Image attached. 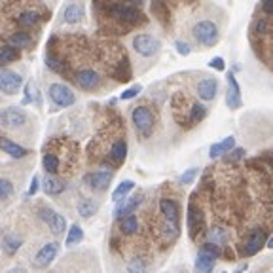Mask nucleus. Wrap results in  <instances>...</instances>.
Returning a JSON list of instances; mask_svg holds the SVG:
<instances>
[{
    "label": "nucleus",
    "mask_w": 273,
    "mask_h": 273,
    "mask_svg": "<svg viewBox=\"0 0 273 273\" xmlns=\"http://www.w3.org/2000/svg\"><path fill=\"white\" fill-rule=\"evenodd\" d=\"M150 12L163 29L171 30L178 25V29L184 30V38L180 42L190 44V34L196 25L203 19L222 14L224 10L211 0H150Z\"/></svg>",
    "instance_id": "obj_1"
},
{
    "label": "nucleus",
    "mask_w": 273,
    "mask_h": 273,
    "mask_svg": "<svg viewBox=\"0 0 273 273\" xmlns=\"http://www.w3.org/2000/svg\"><path fill=\"white\" fill-rule=\"evenodd\" d=\"M146 0H93V12L101 32L125 34L133 29L144 27L148 15L144 12Z\"/></svg>",
    "instance_id": "obj_2"
},
{
    "label": "nucleus",
    "mask_w": 273,
    "mask_h": 273,
    "mask_svg": "<svg viewBox=\"0 0 273 273\" xmlns=\"http://www.w3.org/2000/svg\"><path fill=\"white\" fill-rule=\"evenodd\" d=\"M250 42L260 57L273 61V0H258L250 19Z\"/></svg>",
    "instance_id": "obj_3"
},
{
    "label": "nucleus",
    "mask_w": 273,
    "mask_h": 273,
    "mask_svg": "<svg viewBox=\"0 0 273 273\" xmlns=\"http://www.w3.org/2000/svg\"><path fill=\"white\" fill-rule=\"evenodd\" d=\"M131 122L135 125V129L139 131L143 137H150L152 131H154V125H156V116H154L150 106L139 104L131 112Z\"/></svg>",
    "instance_id": "obj_4"
},
{
    "label": "nucleus",
    "mask_w": 273,
    "mask_h": 273,
    "mask_svg": "<svg viewBox=\"0 0 273 273\" xmlns=\"http://www.w3.org/2000/svg\"><path fill=\"white\" fill-rule=\"evenodd\" d=\"M133 50L141 55V57H156L161 50V42L158 36L150 34V32H141L133 38Z\"/></svg>",
    "instance_id": "obj_5"
},
{
    "label": "nucleus",
    "mask_w": 273,
    "mask_h": 273,
    "mask_svg": "<svg viewBox=\"0 0 273 273\" xmlns=\"http://www.w3.org/2000/svg\"><path fill=\"white\" fill-rule=\"evenodd\" d=\"M50 99L61 108H67L76 102V95L71 87L65 86V84H51L50 86Z\"/></svg>",
    "instance_id": "obj_6"
},
{
    "label": "nucleus",
    "mask_w": 273,
    "mask_h": 273,
    "mask_svg": "<svg viewBox=\"0 0 273 273\" xmlns=\"http://www.w3.org/2000/svg\"><path fill=\"white\" fill-rule=\"evenodd\" d=\"M74 82L86 91H93L101 86L102 78L95 69H80L74 74Z\"/></svg>",
    "instance_id": "obj_7"
},
{
    "label": "nucleus",
    "mask_w": 273,
    "mask_h": 273,
    "mask_svg": "<svg viewBox=\"0 0 273 273\" xmlns=\"http://www.w3.org/2000/svg\"><path fill=\"white\" fill-rule=\"evenodd\" d=\"M196 93L198 99H201L203 102H213L218 95V80L215 76H205L196 84Z\"/></svg>",
    "instance_id": "obj_8"
},
{
    "label": "nucleus",
    "mask_w": 273,
    "mask_h": 273,
    "mask_svg": "<svg viewBox=\"0 0 273 273\" xmlns=\"http://www.w3.org/2000/svg\"><path fill=\"white\" fill-rule=\"evenodd\" d=\"M159 209H161V213L165 216V220H167L171 231L173 233H176V231H178V220H180L178 203L174 201V199H169V198H163V199L159 201Z\"/></svg>",
    "instance_id": "obj_9"
},
{
    "label": "nucleus",
    "mask_w": 273,
    "mask_h": 273,
    "mask_svg": "<svg viewBox=\"0 0 273 273\" xmlns=\"http://www.w3.org/2000/svg\"><path fill=\"white\" fill-rule=\"evenodd\" d=\"M0 124L8 129H15V127H21L27 124V114L15 106H10V108H4L0 112Z\"/></svg>",
    "instance_id": "obj_10"
},
{
    "label": "nucleus",
    "mask_w": 273,
    "mask_h": 273,
    "mask_svg": "<svg viewBox=\"0 0 273 273\" xmlns=\"http://www.w3.org/2000/svg\"><path fill=\"white\" fill-rule=\"evenodd\" d=\"M23 84V78L14 71H0V91L6 95H15L19 91V87Z\"/></svg>",
    "instance_id": "obj_11"
},
{
    "label": "nucleus",
    "mask_w": 273,
    "mask_h": 273,
    "mask_svg": "<svg viewBox=\"0 0 273 273\" xmlns=\"http://www.w3.org/2000/svg\"><path fill=\"white\" fill-rule=\"evenodd\" d=\"M40 218L50 226V230L53 231L55 235H61V233L65 231V228H67V220H65V216L55 213L53 209L44 207L42 211H40Z\"/></svg>",
    "instance_id": "obj_12"
},
{
    "label": "nucleus",
    "mask_w": 273,
    "mask_h": 273,
    "mask_svg": "<svg viewBox=\"0 0 273 273\" xmlns=\"http://www.w3.org/2000/svg\"><path fill=\"white\" fill-rule=\"evenodd\" d=\"M266 239H268V237H266L264 230L256 228V230L248 235V239H247V243H245V247H243V254L245 256H254V254H258L260 250H262V247L268 243Z\"/></svg>",
    "instance_id": "obj_13"
},
{
    "label": "nucleus",
    "mask_w": 273,
    "mask_h": 273,
    "mask_svg": "<svg viewBox=\"0 0 273 273\" xmlns=\"http://www.w3.org/2000/svg\"><path fill=\"white\" fill-rule=\"evenodd\" d=\"M226 102L230 110H237L241 106V87L237 84L233 72H228V89H226Z\"/></svg>",
    "instance_id": "obj_14"
},
{
    "label": "nucleus",
    "mask_w": 273,
    "mask_h": 273,
    "mask_svg": "<svg viewBox=\"0 0 273 273\" xmlns=\"http://www.w3.org/2000/svg\"><path fill=\"white\" fill-rule=\"evenodd\" d=\"M57 252H59V245L57 243L44 245L42 248L36 252V256H34V266H38V268H48V266L55 260Z\"/></svg>",
    "instance_id": "obj_15"
},
{
    "label": "nucleus",
    "mask_w": 273,
    "mask_h": 273,
    "mask_svg": "<svg viewBox=\"0 0 273 273\" xmlns=\"http://www.w3.org/2000/svg\"><path fill=\"white\" fill-rule=\"evenodd\" d=\"M86 182L93 188V190L102 192V190H106V188L110 186V182H112V173H108V171L89 173L86 176Z\"/></svg>",
    "instance_id": "obj_16"
},
{
    "label": "nucleus",
    "mask_w": 273,
    "mask_h": 273,
    "mask_svg": "<svg viewBox=\"0 0 273 273\" xmlns=\"http://www.w3.org/2000/svg\"><path fill=\"white\" fill-rule=\"evenodd\" d=\"M84 15H86L84 4L82 2H71L63 12V21L69 23V25H76V23H80L84 19Z\"/></svg>",
    "instance_id": "obj_17"
},
{
    "label": "nucleus",
    "mask_w": 273,
    "mask_h": 273,
    "mask_svg": "<svg viewBox=\"0 0 273 273\" xmlns=\"http://www.w3.org/2000/svg\"><path fill=\"white\" fill-rule=\"evenodd\" d=\"M141 201H143V196H141V194L133 196V198H129V199H124V201L116 207L114 216L116 218H125V216L133 215V211L141 205Z\"/></svg>",
    "instance_id": "obj_18"
},
{
    "label": "nucleus",
    "mask_w": 273,
    "mask_h": 273,
    "mask_svg": "<svg viewBox=\"0 0 273 273\" xmlns=\"http://www.w3.org/2000/svg\"><path fill=\"white\" fill-rule=\"evenodd\" d=\"M235 148V139L233 137H226L224 141H220V143H215L211 148H209V158L211 159H216L220 158V156H224V154H228Z\"/></svg>",
    "instance_id": "obj_19"
},
{
    "label": "nucleus",
    "mask_w": 273,
    "mask_h": 273,
    "mask_svg": "<svg viewBox=\"0 0 273 273\" xmlns=\"http://www.w3.org/2000/svg\"><path fill=\"white\" fill-rule=\"evenodd\" d=\"M110 161L114 163V165H122L125 158H127V143L124 141V139H120V141H116L112 144V148H110Z\"/></svg>",
    "instance_id": "obj_20"
},
{
    "label": "nucleus",
    "mask_w": 273,
    "mask_h": 273,
    "mask_svg": "<svg viewBox=\"0 0 273 273\" xmlns=\"http://www.w3.org/2000/svg\"><path fill=\"white\" fill-rule=\"evenodd\" d=\"M215 264H216V258H213L207 252L199 250L198 256H196V273H213Z\"/></svg>",
    "instance_id": "obj_21"
},
{
    "label": "nucleus",
    "mask_w": 273,
    "mask_h": 273,
    "mask_svg": "<svg viewBox=\"0 0 273 273\" xmlns=\"http://www.w3.org/2000/svg\"><path fill=\"white\" fill-rule=\"evenodd\" d=\"M42 19H46L40 12H36V10H27V12H21V14L17 15V25L19 27H34V25H38Z\"/></svg>",
    "instance_id": "obj_22"
},
{
    "label": "nucleus",
    "mask_w": 273,
    "mask_h": 273,
    "mask_svg": "<svg viewBox=\"0 0 273 273\" xmlns=\"http://www.w3.org/2000/svg\"><path fill=\"white\" fill-rule=\"evenodd\" d=\"M203 224V216H201V211L198 209V207H190V211H188V226H190V233H192V237L194 235H198V231L201 228Z\"/></svg>",
    "instance_id": "obj_23"
},
{
    "label": "nucleus",
    "mask_w": 273,
    "mask_h": 273,
    "mask_svg": "<svg viewBox=\"0 0 273 273\" xmlns=\"http://www.w3.org/2000/svg\"><path fill=\"white\" fill-rule=\"evenodd\" d=\"M0 148H2L6 154H10L12 158H25V156L29 154L27 148L12 143V141H8V139H0Z\"/></svg>",
    "instance_id": "obj_24"
},
{
    "label": "nucleus",
    "mask_w": 273,
    "mask_h": 273,
    "mask_svg": "<svg viewBox=\"0 0 273 273\" xmlns=\"http://www.w3.org/2000/svg\"><path fill=\"white\" fill-rule=\"evenodd\" d=\"M42 186L48 196H57V194H61L65 190V182L61 178H57V176H46Z\"/></svg>",
    "instance_id": "obj_25"
},
{
    "label": "nucleus",
    "mask_w": 273,
    "mask_h": 273,
    "mask_svg": "<svg viewBox=\"0 0 273 273\" xmlns=\"http://www.w3.org/2000/svg\"><path fill=\"white\" fill-rule=\"evenodd\" d=\"M23 245V239L21 237H17V235H6L4 239H2V250L6 252V254H15L17 250H19V247Z\"/></svg>",
    "instance_id": "obj_26"
},
{
    "label": "nucleus",
    "mask_w": 273,
    "mask_h": 273,
    "mask_svg": "<svg viewBox=\"0 0 273 273\" xmlns=\"http://www.w3.org/2000/svg\"><path fill=\"white\" fill-rule=\"evenodd\" d=\"M30 44H32V38H30L29 32H23V30H19V32H14L12 36H10V46H14V48H29Z\"/></svg>",
    "instance_id": "obj_27"
},
{
    "label": "nucleus",
    "mask_w": 273,
    "mask_h": 273,
    "mask_svg": "<svg viewBox=\"0 0 273 273\" xmlns=\"http://www.w3.org/2000/svg\"><path fill=\"white\" fill-rule=\"evenodd\" d=\"M120 230H122V233H125V235H133L135 231L139 230V220H137V216L129 215V216H125V218H122Z\"/></svg>",
    "instance_id": "obj_28"
},
{
    "label": "nucleus",
    "mask_w": 273,
    "mask_h": 273,
    "mask_svg": "<svg viewBox=\"0 0 273 273\" xmlns=\"http://www.w3.org/2000/svg\"><path fill=\"white\" fill-rule=\"evenodd\" d=\"M209 241L215 245H226L228 241V231L224 230V228H220V226H213L211 230H209Z\"/></svg>",
    "instance_id": "obj_29"
},
{
    "label": "nucleus",
    "mask_w": 273,
    "mask_h": 273,
    "mask_svg": "<svg viewBox=\"0 0 273 273\" xmlns=\"http://www.w3.org/2000/svg\"><path fill=\"white\" fill-rule=\"evenodd\" d=\"M133 188H135V182H133V180H124V182H120L118 188L114 190V194H112V199H114V201H122V199H125V198H127V194H129Z\"/></svg>",
    "instance_id": "obj_30"
},
{
    "label": "nucleus",
    "mask_w": 273,
    "mask_h": 273,
    "mask_svg": "<svg viewBox=\"0 0 273 273\" xmlns=\"http://www.w3.org/2000/svg\"><path fill=\"white\" fill-rule=\"evenodd\" d=\"M97 213V203L91 201V199H84V201L78 203V215L82 218H91V216Z\"/></svg>",
    "instance_id": "obj_31"
},
{
    "label": "nucleus",
    "mask_w": 273,
    "mask_h": 273,
    "mask_svg": "<svg viewBox=\"0 0 273 273\" xmlns=\"http://www.w3.org/2000/svg\"><path fill=\"white\" fill-rule=\"evenodd\" d=\"M42 165L46 173H50V174H55L59 171V158L55 154H51V152H48V154H44V159H42Z\"/></svg>",
    "instance_id": "obj_32"
},
{
    "label": "nucleus",
    "mask_w": 273,
    "mask_h": 273,
    "mask_svg": "<svg viewBox=\"0 0 273 273\" xmlns=\"http://www.w3.org/2000/svg\"><path fill=\"white\" fill-rule=\"evenodd\" d=\"M19 57V50L14 48V46H4L0 50V65H8L15 59Z\"/></svg>",
    "instance_id": "obj_33"
},
{
    "label": "nucleus",
    "mask_w": 273,
    "mask_h": 273,
    "mask_svg": "<svg viewBox=\"0 0 273 273\" xmlns=\"http://www.w3.org/2000/svg\"><path fill=\"white\" fill-rule=\"evenodd\" d=\"M82 239H84V230L78 224H72L71 230H69V235H67V245L72 247V245L80 243Z\"/></svg>",
    "instance_id": "obj_34"
},
{
    "label": "nucleus",
    "mask_w": 273,
    "mask_h": 273,
    "mask_svg": "<svg viewBox=\"0 0 273 273\" xmlns=\"http://www.w3.org/2000/svg\"><path fill=\"white\" fill-rule=\"evenodd\" d=\"M127 272L129 273H148V264H146L143 258L137 256V258H133L129 264H127Z\"/></svg>",
    "instance_id": "obj_35"
},
{
    "label": "nucleus",
    "mask_w": 273,
    "mask_h": 273,
    "mask_svg": "<svg viewBox=\"0 0 273 273\" xmlns=\"http://www.w3.org/2000/svg\"><path fill=\"white\" fill-rule=\"evenodd\" d=\"M199 250H203V252H207L209 256H213V258H216V260L220 258V254H222V252H220V247H218V245H215V243H211V241L203 243Z\"/></svg>",
    "instance_id": "obj_36"
},
{
    "label": "nucleus",
    "mask_w": 273,
    "mask_h": 273,
    "mask_svg": "<svg viewBox=\"0 0 273 273\" xmlns=\"http://www.w3.org/2000/svg\"><path fill=\"white\" fill-rule=\"evenodd\" d=\"M14 194V186L10 180L6 178H0V199H8L10 196Z\"/></svg>",
    "instance_id": "obj_37"
},
{
    "label": "nucleus",
    "mask_w": 273,
    "mask_h": 273,
    "mask_svg": "<svg viewBox=\"0 0 273 273\" xmlns=\"http://www.w3.org/2000/svg\"><path fill=\"white\" fill-rule=\"evenodd\" d=\"M198 173H199L198 167H190L186 173H182V174H180V182H182V184H186V186L188 184H192V182H194V178L198 176Z\"/></svg>",
    "instance_id": "obj_38"
},
{
    "label": "nucleus",
    "mask_w": 273,
    "mask_h": 273,
    "mask_svg": "<svg viewBox=\"0 0 273 273\" xmlns=\"http://www.w3.org/2000/svg\"><path fill=\"white\" fill-rule=\"evenodd\" d=\"M141 89H143L141 86H133V87H129V89H125V91L122 93V99H124V101H127V99H133V97H137V95L141 93Z\"/></svg>",
    "instance_id": "obj_39"
},
{
    "label": "nucleus",
    "mask_w": 273,
    "mask_h": 273,
    "mask_svg": "<svg viewBox=\"0 0 273 273\" xmlns=\"http://www.w3.org/2000/svg\"><path fill=\"white\" fill-rule=\"evenodd\" d=\"M174 48L180 55H190V51H192V46L186 42H174Z\"/></svg>",
    "instance_id": "obj_40"
},
{
    "label": "nucleus",
    "mask_w": 273,
    "mask_h": 273,
    "mask_svg": "<svg viewBox=\"0 0 273 273\" xmlns=\"http://www.w3.org/2000/svg\"><path fill=\"white\" fill-rule=\"evenodd\" d=\"M211 67H213V69H216V71H224V67H226V65H224V59H222V57H215L213 61H211Z\"/></svg>",
    "instance_id": "obj_41"
},
{
    "label": "nucleus",
    "mask_w": 273,
    "mask_h": 273,
    "mask_svg": "<svg viewBox=\"0 0 273 273\" xmlns=\"http://www.w3.org/2000/svg\"><path fill=\"white\" fill-rule=\"evenodd\" d=\"M38 192V176H34L32 178V182H30V186H29V196H34Z\"/></svg>",
    "instance_id": "obj_42"
},
{
    "label": "nucleus",
    "mask_w": 273,
    "mask_h": 273,
    "mask_svg": "<svg viewBox=\"0 0 273 273\" xmlns=\"http://www.w3.org/2000/svg\"><path fill=\"white\" fill-rule=\"evenodd\" d=\"M245 156V148H233L231 152V159H241Z\"/></svg>",
    "instance_id": "obj_43"
},
{
    "label": "nucleus",
    "mask_w": 273,
    "mask_h": 273,
    "mask_svg": "<svg viewBox=\"0 0 273 273\" xmlns=\"http://www.w3.org/2000/svg\"><path fill=\"white\" fill-rule=\"evenodd\" d=\"M10 273H27L23 268H14V270H10Z\"/></svg>",
    "instance_id": "obj_44"
},
{
    "label": "nucleus",
    "mask_w": 273,
    "mask_h": 273,
    "mask_svg": "<svg viewBox=\"0 0 273 273\" xmlns=\"http://www.w3.org/2000/svg\"><path fill=\"white\" fill-rule=\"evenodd\" d=\"M266 245H268V248H272V250H273V235L270 237V239H268V243H266Z\"/></svg>",
    "instance_id": "obj_45"
},
{
    "label": "nucleus",
    "mask_w": 273,
    "mask_h": 273,
    "mask_svg": "<svg viewBox=\"0 0 273 273\" xmlns=\"http://www.w3.org/2000/svg\"><path fill=\"white\" fill-rule=\"evenodd\" d=\"M245 270H247V264H245V266H241V268H237V270H235V273H243Z\"/></svg>",
    "instance_id": "obj_46"
},
{
    "label": "nucleus",
    "mask_w": 273,
    "mask_h": 273,
    "mask_svg": "<svg viewBox=\"0 0 273 273\" xmlns=\"http://www.w3.org/2000/svg\"><path fill=\"white\" fill-rule=\"evenodd\" d=\"M270 163H272V167H273V158H272V159H270Z\"/></svg>",
    "instance_id": "obj_47"
}]
</instances>
